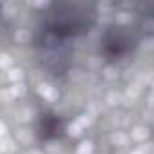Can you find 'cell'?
Returning <instances> with one entry per match:
<instances>
[{
	"label": "cell",
	"mask_w": 154,
	"mask_h": 154,
	"mask_svg": "<svg viewBox=\"0 0 154 154\" xmlns=\"http://www.w3.org/2000/svg\"><path fill=\"white\" fill-rule=\"evenodd\" d=\"M40 92H42V94H47V96H51V98H53V89H51V85H42V87H40Z\"/></svg>",
	"instance_id": "obj_1"
},
{
	"label": "cell",
	"mask_w": 154,
	"mask_h": 154,
	"mask_svg": "<svg viewBox=\"0 0 154 154\" xmlns=\"http://www.w3.org/2000/svg\"><path fill=\"white\" fill-rule=\"evenodd\" d=\"M9 76H11V80H18V78L22 76V75H20V71H18V69H13Z\"/></svg>",
	"instance_id": "obj_2"
},
{
	"label": "cell",
	"mask_w": 154,
	"mask_h": 154,
	"mask_svg": "<svg viewBox=\"0 0 154 154\" xmlns=\"http://www.w3.org/2000/svg\"><path fill=\"white\" fill-rule=\"evenodd\" d=\"M134 136H136V138H143V136H147V131H143V129H136Z\"/></svg>",
	"instance_id": "obj_3"
},
{
	"label": "cell",
	"mask_w": 154,
	"mask_h": 154,
	"mask_svg": "<svg viewBox=\"0 0 154 154\" xmlns=\"http://www.w3.org/2000/svg\"><path fill=\"white\" fill-rule=\"evenodd\" d=\"M24 89H22V85H15L13 87V94H22Z\"/></svg>",
	"instance_id": "obj_4"
},
{
	"label": "cell",
	"mask_w": 154,
	"mask_h": 154,
	"mask_svg": "<svg viewBox=\"0 0 154 154\" xmlns=\"http://www.w3.org/2000/svg\"><path fill=\"white\" fill-rule=\"evenodd\" d=\"M89 151H91V143H84V145H82V149H80V154L89 152Z\"/></svg>",
	"instance_id": "obj_5"
},
{
	"label": "cell",
	"mask_w": 154,
	"mask_h": 154,
	"mask_svg": "<svg viewBox=\"0 0 154 154\" xmlns=\"http://www.w3.org/2000/svg\"><path fill=\"white\" fill-rule=\"evenodd\" d=\"M2 58H4V60H2V65H4V67H8V65L11 64V60H9V56H8V55H4Z\"/></svg>",
	"instance_id": "obj_6"
}]
</instances>
